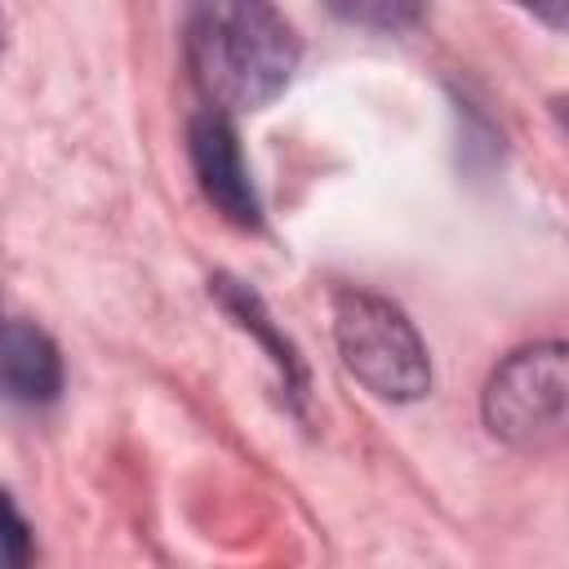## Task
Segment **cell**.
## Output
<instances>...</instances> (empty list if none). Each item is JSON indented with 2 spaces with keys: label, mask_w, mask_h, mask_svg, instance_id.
<instances>
[{
  "label": "cell",
  "mask_w": 569,
  "mask_h": 569,
  "mask_svg": "<svg viewBox=\"0 0 569 569\" xmlns=\"http://www.w3.org/2000/svg\"><path fill=\"white\" fill-rule=\"evenodd\" d=\"M298 36L271 0H196L187 13V67L218 111L267 107L298 67Z\"/></svg>",
  "instance_id": "1"
},
{
  "label": "cell",
  "mask_w": 569,
  "mask_h": 569,
  "mask_svg": "<svg viewBox=\"0 0 569 569\" xmlns=\"http://www.w3.org/2000/svg\"><path fill=\"white\" fill-rule=\"evenodd\" d=\"M485 427L516 453H551L569 445V342H533L511 351L485 382Z\"/></svg>",
  "instance_id": "2"
},
{
  "label": "cell",
  "mask_w": 569,
  "mask_h": 569,
  "mask_svg": "<svg viewBox=\"0 0 569 569\" xmlns=\"http://www.w3.org/2000/svg\"><path fill=\"white\" fill-rule=\"evenodd\" d=\"M333 338L342 365L382 400H418L431 387V360L405 311L378 293L342 289L333 298Z\"/></svg>",
  "instance_id": "3"
},
{
  "label": "cell",
  "mask_w": 569,
  "mask_h": 569,
  "mask_svg": "<svg viewBox=\"0 0 569 569\" xmlns=\"http://www.w3.org/2000/svg\"><path fill=\"white\" fill-rule=\"evenodd\" d=\"M187 156L196 169V182L204 191V200L236 227H258V196L249 187V169L236 142V129L227 120V111L209 107L191 120L187 129Z\"/></svg>",
  "instance_id": "4"
},
{
  "label": "cell",
  "mask_w": 569,
  "mask_h": 569,
  "mask_svg": "<svg viewBox=\"0 0 569 569\" xmlns=\"http://www.w3.org/2000/svg\"><path fill=\"white\" fill-rule=\"evenodd\" d=\"M4 391L18 405H49L62 391V356L40 325H4Z\"/></svg>",
  "instance_id": "5"
},
{
  "label": "cell",
  "mask_w": 569,
  "mask_h": 569,
  "mask_svg": "<svg viewBox=\"0 0 569 569\" xmlns=\"http://www.w3.org/2000/svg\"><path fill=\"white\" fill-rule=\"evenodd\" d=\"M333 18L365 31H405L418 22L422 0H320Z\"/></svg>",
  "instance_id": "6"
},
{
  "label": "cell",
  "mask_w": 569,
  "mask_h": 569,
  "mask_svg": "<svg viewBox=\"0 0 569 569\" xmlns=\"http://www.w3.org/2000/svg\"><path fill=\"white\" fill-rule=\"evenodd\" d=\"M520 9H529L533 18H542L556 31H569V0H516Z\"/></svg>",
  "instance_id": "7"
}]
</instances>
